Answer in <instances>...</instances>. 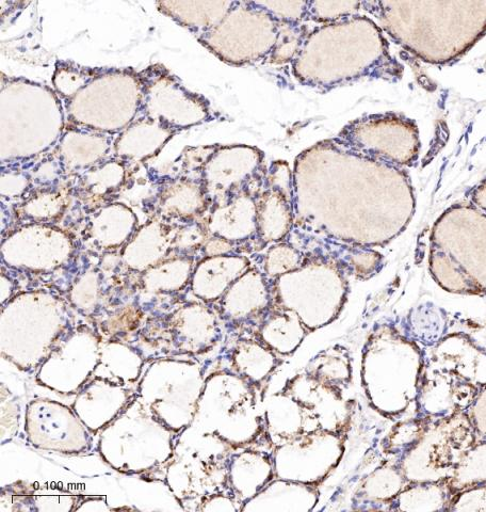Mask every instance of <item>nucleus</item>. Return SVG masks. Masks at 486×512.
<instances>
[{
  "label": "nucleus",
  "mask_w": 486,
  "mask_h": 512,
  "mask_svg": "<svg viewBox=\"0 0 486 512\" xmlns=\"http://www.w3.org/2000/svg\"><path fill=\"white\" fill-rule=\"evenodd\" d=\"M263 414L264 437L272 448L319 430L298 400L284 389L266 399Z\"/></svg>",
  "instance_id": "18"
},
{
  "label": "nucleus",
  "mask_w": 486,
  "mask_h": 512,
  "mask_svg": "<svg viewBox=\"0 0 486 512\" xmlns=\"http://www.w3.org/2000/svg\"><path fill=\"white\" fill-rule=\"evenodd\" d=\"M347 435L318 430L272 448L275 477L318 487L336 469Z\"/></svg>",
  "instance_id": "10"
},
{
  "label": "nucleus",
  "mask_w": 486,
  "mask_h": 512,
  "mask_svg": "<svg viewBox=\"0 0 486 512\" xmlns=\"http://www.w3.org/2000/svg\"><path fill=\"white\" fill-rule=\"evenodd\" d=\"M174 227L153 220L138 230L120 251L123 264L136 270H148L172 254Z\"/></svg>",
  "instance_id": "23"
},
{
  "label": "nucleus",
  "mask_w": 486,
  "mask_h": 512,
  "mask_svg": "<svg viewBox=\"0 0 486 512\" xmlns=\"http://www.w3.org/2000/svg\"><path fill=\"white\" fill-rule=\"evenodd\" d=\"M348 274L369 279L377 274L382 265V255L374 249L348 246L343 259L336 261Z\"/></svg>",
  "instance_id": "39"
},
{
  "label": "nucleus",
  "mask_w": 486,
  "mask_h": 512,
  "mask_svg": "<svg viewBox=\"0 0 486 512\" xmlns=\"http://www.w3.org/2000/svg\"><path fill=\"white\" fill-rule=\"evenodd\" d=\"M430 248L447 254L486 295V214L475 205H452L432 228Z\"/></svg>",
  "instance_id": "8"
},
{
  "label": "nucleus",
  "mask_w": 486,
  "mask_h": 512,
  "mask_svg": "<svg viewBox=\"0 0 486 512\" xmlns=\"http://www.w3.org/2000/svg\"><path fill=\"white\" fill-rule=\"evenodd\" d=\"M337 139L355 152L399 168L412 166L420 151L415 122L395 114L354 120L344 127Z\"/></svg>",
  "instance_id": "9"
},
{
  "label": "nucleus",
  "mask_w": 486,
  "mask_h": 512,
  "mask_svg": "<svg viewBox=\"0 0 486 512\" xmlns=\"http://www.w3.org/2000/svg\"><path fill=\"white\" fill-rule=\"evenodd\" d=\"M279 22L255 2H236L202 42L234 66L268 60L277 43Z\"/></svg>",
  "instance_id": "7"
},
{
  "label": "nucleus",
  "mask_w": 486,
  "mask_h": 512,
  "mask_svg": "<svg viewBox=\"0 0 486 512\" xmlns=\"http://www.w3.org/2000/svg\"><path fill=\"white\" fill-rule=\"evenodd\" d=\"M388 36L420 60H458L486 34L484 2H364Z\"/></svg>",
  "instance_id": "3"
},
{
  "label": "nucleus",
  "mask_w": 486,
  "mask_h": 512,
  "mask_svg": "<svg viewBox=\"0 0 486 512\" xmlns=\"http://www.w3.org/2000/svg\"><path fill=\"white\" fill-rule=\"evenodd\" d=\"M424 352L391 325L372 332L363 349L362 386L369 404L387 418H399L416 403Z\"/></svg>",
  "instance_id": "4"
},
{
  "label": "nucleus",
  "mask_w": 486,
  "mask_h": 512,
  "mask_svg": "<svg viewBox=\"0 0 486 512\" xmlns=\"http://www.w3.org/2000/svg\"><path fill=\"white\" fill-rule=\"evenodd\" d=\"M205 226L209 236L237 246L258 239L256 192L247 191L210 207Z\"/></svg>",
  "instance_id": "17"
},
{
  "label": "nucleus",
  "mask_w": 486,
  "mask_h": 512,
  "mask_svg": "<svg viewBox=\"0 0 486 512\" xmlns=\"http://www.w3.org/2000/svg\"><path fill=\"white\" fill-rule=\"evenodd\" d=\"M291 69L301 85L322 91L363 78L394 80L403 72L381 27L361 14L309 32Z\"/></svg>",
  "instance_id": "2"
},
{
  "label": "nucleus",
  "mask_w": 486,
  "mask_h": 512,
  "mask_svg": "<svg viewBox=\"0 0 486 512\" xmlns=\"http://www.w3.org/2000/svg\"><path fill=\"white\" fill-rule=\"evenodd\" d=\"M279 23L302 24L309 14V2H255Z\"/></svg>",
  "instance_id": "42"
},
{
  "label": "nucleus",
  "mask_w": 486,
  "mask_h": 512,
  "mask_svg": "<svg viewBox=\"0 0 486 512\" xmlns=\"http://www.w3.org/2000/svg\"><path fill=\"white\" fill-rule=\"evenodd\" d=\"M271 281L274 307L296 313L310 332L331 324L347 301L346 272L326 256L305 258L298 269Z\"/></svg>",
  "instance_id": "5"
},
{
  "label": "nucleus",
  "mask_w": 486,
  "mask_h": 512,
  "mask_svg": "<svg viewBox=\"0 0 486 512\" xmlns=\"http://www.w3.org/2000/svg\"><path fill=\"white\" fill-rule=\"evenodd\" d=\"M466 412L432 421L423 436L396 461L408 483H445L462 455L476 444Z\"/></svg>",
  "instance_id": "6"
},
{
  "label": "nucleus",
  "mask_w": 486,
  "mask_h": 512,
  "mask_svg": "<svg viewBox=\"0 0 486 512\" xmlns=\"http://www.w3.org/2000/svg\"><path fill=\"white\" fill-rule=\"evenodd\" d=\"M264 186L256 192L258 239L264 245L282 243L295 227L294 196Z\"/></svg>",
  "instance_id": "24"
},
{
  "label": "nucleus",
  "mask_w": 486,
  "mask_h": 512,
  "mask_svg": "<svg viewBox=\"0 0 486 512\" xmlns=\"http://www.w3.org/2000/svg\"><path fill=\"white\" fill-rule=\"evenodd\" d=\"M70 194V187L37 189L35 194L25 197L16 214L29 223H55L66 212Z\"/></svg>",
  "instance_id": "31"
},
{
  "label": "nucleus",
  "mask_w": 486,
  "mask_h": 512,
  "mask_svg": "<svg viewBox=\"0 0 486 512\" xmlns=\"http://www.w3.org/2000/svg\"><path fill=\"white\" fill-rule=\"evenodd\" d=\"M466 413L475 429L477 441H486V386L479 391Z\"/></svg>",
  "instance_id": "44"
},
{
  "label": "nucleus",
  "mask_w": 486,
  "mask_h": 512,
  "mask_svg": "<svg viewBox=\"0 0 486 512\" xmlns=\"http://www.w3.org/2000/svg\"><path fill=\"white\" fill-rule=\"evenodd\" d=\"M319 502L318 487L275 477L241 511L310 512Z\"/></svg>",
  "instance_id": "22"
},
{
  "label": "nucleus",
  "mask_w": 486,
  "mask_h": 512,
  "mask_svg": "<svg viewBox=\"0 0 486 512\" xmlns=\"http://www.w3.org/2000/svg\"><path fill=\"white\" fill-rule=\"evenodd\" d=\"M398 464L387 461L372 471L354 493V509H378L377 506L391 505L399 493L408 485Z\"/></svg>",
  "instance_id": "28"
},
{
  "label": "nucleus",
  "mask_w": 486,
  "mask_h": 512,
  "mask_svg": "<svg viewBox=\"0 0 486 512\" xmlns=\"http://www.w3.org/2000/svg\"><path fill=\"white\" fill-rule=\"evenodd\" d=\"M479 391L463 377L424 363L416 398L418 416L432 421L453 418L471 407Z\"/></svg>",
  "instance_id": "13"
},
{
  "label": "nucleus",
  "mask_w": 486,
  "mask_h": 512,
  "mask_svg": "<svg viewBox=\"0 0 486 512\" xmlns=\"http://www.w3.org/2000/svg\"><path fill=\"white\" fill-rule=\"evenodd\" d=\"M126 179V165L121 160H108L79 175L75 195L88 206L101 204L115 195Z\"/></svg>",
  "instance_id": "29"
},
{
  "label": "nucleus",
  "mask_w": 486,
  "mask_h": 512,
  "mask_svg": "<svg viewBox=\"0 0 486 512\" xmlns=\"http://www.w3.org/2000/svg\"><path fill=\"white\" fill-rule=\"evenodd\" d=\"M230 478L238 499L245 504L275 478L272 453L247 450L234 456Z\"/></svg>",
  "instance_id": "26"
},
{
  "label": "nucleus",
  "mask_w": 486,
  "mask_h": 512,
  "mask_svg": "<svg viewBox=\"0 0 486 512\" xmlns=\"http://www.w3.org/2000/svg\"><path fill=\"white\" fill-rule=\"evenodd\" d=\"M210 207L202 183L192 179H174L162 184L154 203L157 220L169 224L199 221Z\"/></svg>",
  "instance_id": "19"
},
{
  "label": "nucleus",
  "mask_w": 486,
  "mask_h": 512,
  "mask_svg": "<svg viewBox=\"0 0 486 512\" xmlns=\"http://www.w3.org/2000/svg\"><path fill=\"white\" fill-rule=\"evenodd\" d=\"M361 10L362 3L359 2H331V0L315 2L313 0V2H309L307 20L322 25L333 24L359 15Z\"/></svg>",
  "instance_id": "41"
},
{
  "label": "nucleus",
  "mask_w": 486,
  "mask_h": 512,
  "mask_svg": "<svg viewBox=\"0 0 486 512\" xmlns=\"http://www.w3.org/2000/svg\"><path fill=\"white\" fill-rule=\"evenodd\" d=\"M310 331L293 311L273 307L257 328V339L277 355L294 354Z\"/></svg>",
  "instance_id": "27"
},
{
  "label": "nucleus",
  "mask_w": 486,
  "mask_h": 512,
  "mask_svg": "<svg viewBox=\"0 0 486 512\" xmlns=\"http://www.w3.org/2000/svg\"><path fill=\"white\" fill-rule=\"evenodd\" d=\"M172 325L178 348L189 354H201L218 339L216 316L200 304H190L176 312Z\"/></svg>",
  "instance_id": "25"
},
{
  "label": "nucleus",
  "mask_w": 486,
  "mask_h": 512,
  "mask_svg": "<svg viewBox=\"0 0 486 512\" xmlns=\"http://www.w3.org/2000/svg\"><path fill=\"white\" fill-rule=\"evenodd\" d=\"M452 495L446 483H411L393 501L391 510L412 512L448 510Z\"/></svg>",
  "instance_id": "32"
},
{
  "label": "nucleus",
  "mask_w": 486,
  "mask_h": 512,
  "mask_svg": "<svg viewBox=\"0 0 486 512\" xmlns=\"http://www.w3.org/2000/svg\"><path fill=\"white\" fill-rule=\"evenodd\" d=\"M293 178L295 227L333 242L384 247L415 213L403 168L355 152L337 138L300 154Z\"/></svg>",
  "instance_id": "1"
},
{
  "label": "nucleus",
  "mask_w": 486,
  "mask_h": 512,
  "mask_svg": "<svg viewBox=\"0 0 486 512\" xmlns=\"http://www.w3.org/2000/svg\"><path fill=\"white\" fill-rule=\"evenodd\" d=\"M264 154L248 146L215 148L201 167L200 182L210 205L222 204L242 192L263 173Z\"/></svg>",
  "instance_id": "11"
},
{
  "label": "nucleus",
  "mask_w": 486,
  "mask_h": 512,
  "mask_svg": "<svg viewBox=\"0 0 486 512\" xmlns=\"http://www.w3.org/2000/svg\"><path fill=\"white\" fill-rule=\"evenodd\" d=\"M274 307L272 281L251 267L225 293L221 301L224 319L235 325H261Z\"/></svg>",
  "instance_id": "15"
},
{
  "label": "nucleus",
  "mask_w": 486,
  "mask_h": 512,
  "mask_svg": "<svg viewBox=\"0 0 486 512\" xmlns=\"http://www.w3.org/2000/svg\"><path fill=\"white\" fill-rule=\"evenodd\" d=\"M72 237L47 224L30 223L4 240L3 261L26 269H54L67 263L75 252Z\"/></svg>",
  "instance_id": "12"
},
{
  "label": "nucleus",
  "mask_w": 486,
  "mask_h": 512,
  "mask_svg": "<svg viewBox=\"0 0 486 512\" xmlns=\"http://www.w3.org/2000/svg\"><path fill=\"white\" fill-rule=\"evenodd\" d=\"M304 261L305 256L295 246L283 242L273 244L265 255L264 272L270 280H275L298 269Z\"/></svg>",
  "instance_id": "38"
},
{
  "label": "nucleus",
  "mask_w": 486,
  "mask_h": 512,
  "mask_svg": "<svg viewBox=\"0 0 486 512\" xmlns=\"http://www.w3.org/2000/svg\"><path fill=\"white\" fill-rule=\"evenodd\" d=\"M209 234L205 222L191 221L178 224L174 227L172 236V254L178 256H190L202 251Z\"/></svg>",
  "instance_id": "40"
},
{
  "label": "nucleus",
  "mask_w": 486,
  "mask_h": 512,
  "mask_svg": "<svg viewBox=\"0 0 486 512\" xmlns=\"http://www.w3.org/2000/svg\"><path fill=\"white\" fill-rule=\"evenodd\" d=\"M424 363L463 377L478 389L486 386V351L463 334H451L424 354Z\"/></svg>",
  "instance_id": "16"
},
{
  "label": "nucleus",
  "mask_w": 486,
  "mask_h": 512,
  "mask_svg": "<svg viewBox=\"0 0 486 512\" xmlns=\"http://www.w3.org/2000/svg\"><path fill=\"white\" fill-rule=\"evenodd\" d=\"M137 219L123 204L97 207L85 229L87 244L104 253L121 251L135 235Z\"/></svg>",
  "instance_id": "20"
},
{
  "label": "nucleus",
  "mask_w": 486,
  "mask_h": 512,
  "mask_svg": "<svg viewBox=\"0 0 486 512\" xmlns=\"http://www.w3.org/2000/svg\"><path fill=\"white\" fill-rule=\"evenodd\" d=\"M448 510L486 512V484L469 488L453 495Z\"/></svg>",
  "instance_id": "43"
},
{
  "label": "nucleus",
  "mask_w": 486,
  "mask_h": 512,
  "mask_svg": "<svg viewBox=\"0 0 486 512\" xmlns=\"http://www.w3.org/2000/svg\"><path fill=\"white\" fill-rule=\"evenodd\" d=\"M232 358L237 375L259 389L280 365L278 355L258 339L239 340Z\"/></svg>",
  "instance_id": "30"
},
{
  "label": "nucleus",
  "mask_w": 486,
  "mask_h": 512,
  "mask_svg": "<svg viewBox=\"0 0 486 512\" xmlns=\"http://www.w3.org/2000/svg\"><path fill=\"white\" fill-rule=\"evenodd\" d=\"M193 258L171 255L145 272V283L149 286L180 290L192 278Z\"/></svg>",
  "instance_id": "36"
},
{
  "label": "nucleus",
  "mask_w": 486,
  "mask_h": 512,
  "mask_svg": "<svg viewBox=\"0 0 486 512\" xmlns=\"http://www.w3.org/2000/svg\"><path fill=\"white\" fill-rule=\"evenodd\" d=\"M283 389L298 400L320 430L347 435L354 403L343 390L305 372L290 378Z\"/></svg>",
  "instance_id": "14"
},
{
  "label": "nucleus",
  "mask_w": 486,
  "mask_h": 512,
  "mask_svg": "<svg viewBox=\"0 0 486 512\" xmlns=\"http://www.w3.org/2000/svg\"><path fill=\"white\" fill-rule=\"evenodd\" d=\"M251 267L247 256L235 253L204 258L193 270L192 291L204 301H216Z\"/></svg>",
  "instance_id": "21"
},
{
  "label": "nucleus",
  "mask_w": 486,
  "mask_h": 512,
  "mask_svg": "<svg viewBox=\"0 0 486 512\" xmlns=\"http://www.w3.org/2000/svg\"><path fill=\"white\" fill-rule=\"evenodd\" d=\"M234 251L235 245L228 242V240L215 236H209L202 249L204 258H210V256L233 254Z\"/></svg>",
  "instance_id": "45"
},
{
  "label": "nucleus",
  "mask_w": 486,
  "mask_h": 512,
  "mask_svg": "<svg viewBox=\"0 0 486 512\" xmlns=\"http://www.w3.org/2000/svg\"><path fill=\"white\" fill-rule=\"evenodd\" d=\"M471 201L473 205L486 214V179L473 188Z\"/></svg>",
  "instance_id": "46"
},
{
  "label": "nucleus",
  "mask_w": 486,
  "mask_h": 512,
  "mask_svg": "<svg viewBox=\"0 0 486 512\" xmlns=\"http://www.w3.org/2000/svg\"><path fill=\"white\" fill-rule=\"evenodd\" d=\"M309 34L302 24L279 23L277 43L268 58L272 64L293 63L301 51L304 40Z\"/></svg>",
  "instance_id": "37"
},
{
  "label": "nucleus",
  "mask_w": 486,
  "mask_h": 512,
  "mask_svg": "<svg viewBox=\"0 0 486 512\" xmlns=\"http://www.w3.org/2000/svg\"><path fill=\"white\" fill-rule=\"evenodd\" d=\"M305 373L345 391L352 379V363L348 349L335 345L319 352L307 364Z\"/></svg>",
  "instance_id": "33"
},
{
  "label": "nucleus",
  "mask_w": 486,
  "mask_h": 512,
  "mask_svg": "<svg viewBox=\"0 0 486 512\" xmlns=\"http://www.w3.org/2000/svg\"><path fill=\"white\" fill-rule=\"evenodd\" d=\"M429 266L433 279L445 291L463 295H480L466 272L444 252L430 248Z\"/></svg>",
  "instance_id": "35"
},
{
  "label": "nucleus",
  "mask_w": 486,
  "mask_h": 512,
  "mask_svg": "<svg viewBox=\"0 0 486 512\" xmlns=\"http://www.w3.org/2000/svg\"><path fill=\"white\" fill-rule=\"evenodd\" d=\"M445 483L453 494L486 484V441L477 442L462 455Z\"/></svg>",
  "instance_id": "34"
}]
</instances>
